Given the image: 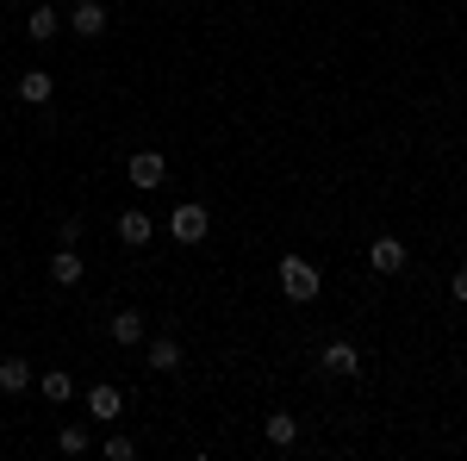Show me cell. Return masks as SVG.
Returning a JSON list of instances; mask_svg holds the SVG:
<instances>
[{
  "mask_svg": "<svg viewBox=\"0 0 467 461\" xmlns=\"http://www.w3.org/2000/svg\"><path fill=\"white\" fill-rule=\"evenodd\" d=\"M275 275H281V293H287L293 306H312V299L324 293V275L306 262V256H281V262H275Z\"/></svg>",
  "mask_w": 467,
  "mask_h": 461,
  "instance_id": "6da1fadb",
  "label": "cell"
},
{
  "mask_svg": "<svg viewBox=\"0 0 467 461\" xmlns=\"http://www.w3.org/2000/svg\"><path fill=\"white\" fill-rule=\"evenodd\" d=\"M206 231H213V213H206L200 200H187V206L169 213V237H175V244H206Z\"/></svg>",
  "mask_w": 467,
  "mask_h": 461,
  "instance_id": "7a4b0ae2",
  "label": "cell"
},
{
  "mask_svg": "<svg viewBox=\"0 0 467 461\" xmlns=\"http://www.w3.org/2000/svg\"><path fill=\"white\" fill-rule=\"evenodd\" d=\"M318 368H324V374H337V381H356V374H361L356 343H349V337H330V343H324V355H318Z\"/></svg>",
  "mask_w": 467,
  "mask_h": 461,
  "instance_id": "3957f363",
  "label": "cell"
},
{
  "mask_svg": "<svg viewBox=\"0 0 467 461\" xmlns=\"http://www.w3.org/2000/svg\"><path fill=\"white\" fill-rule=\"evenodd\" d=\"M125 175H131V187H144V194H156V187L169 181V162H162L156 150H138V156L125 162Z\"/></svg>",
  "mask_w": 467,
  "mask_h": 461,
  "instance_id": "277c9868",
  "label": "cell"
},
{
  "mask_svg": "<svg viewBox=\"0 0 467 461\" xmlns=\"http://www.w3.org/2000/svg\"><path fill=\"white\" fill-rule=\"evenodd\" d=\"M63 26H69L75 37H100L107 32V6H100V0H75V13L63 19Z\"/></svg>",
  "mask_w": 467,
  "mask_h": 461,
  "instance_id": "5b68a950",
  "label": "cell"
},
{
  "mask_svg": "<svg viewBox=\"0 0 467 461\" xmlns=\"http://www.w3.org/2000/svg\"><path fill=\"white\" fill-rule=\"evenodd\" d=\"M119 412H125V393H119V387H107V381H94V387H88V418L112 424Z\"/></svg>",
  "mask_w": 467,
  "mask_h": 461,
  "instance_id": "8992f818",
  "label": "cell"
},
{
  "mask_svg": "<svg viewBox=\"0 0 467 461\" xmlns=\"http://www.w3.org/2000/svg\"><path fill=\"white\" fill-rule=\"evenodd\" d=\"M57 32H63V13H57V0H44V6H32V13H26V37L50 44Z\"/></svg>",
  "mask_w": 467,
  "mask_h": 461,
  "instance_id": "52a82bcc",
  "label": "cell"
},
{
  "mask_svg": "<svg viewBox=\"0 0 467 461\" xmlns=\"http://www.w3.org/2000/svg\"><path fill=\"white\" fill-rule=\"evenodd\" d=\"M368 268H374V275H399V268H405V244H399V237H374Z\"/></svg>",
  "mask_w": 467,
  "mask_h": 461,
  "instance_id": "ba28073f",
  "label": "cell"
},
{
  "mask_svg": "<svg viewBox=\"0 0 467 461\" xmlns=\"http://www.w3.org/2000/svg\"><path fill=\"white\" fill-rule=\"evenodd\" d=\"M112 231H119V244H125V249H144L150 244V213H138V206H131V213L112 218Z\"/></svg>",
  "mask_w": 467,
  "mask_h": 461,
  "instance_id": "9c48e42d",
  "label": "cell"
},
{
  "mask_svg": "<svg viewBox=\"0 0 467 461\" xmlns=\"http://www.w3.org/2000/svg\"><path fill=\"white\" fill-rule=\"evenodd\" d=\"M81 275H88V262L75 256V244H63L57 256H50V281H57V287H75Z\"/></svg>",
  "mask_w": 467,
  "mask_h": 461,
  "instance_id": "30bf717a",
  "label": "cell"
},
{
  "mask_svg": "<svg viewBox=\"0 0 467 461\" xmlns=\"http://www.w3.org/2000/svg\"><path fill=\"white\" fill-rule=\"evenodd\" d=\"M262 436H268L275 449H293V443H299V418H293V412H268V418H262Z\"/></svg>",
  "mask_w": 467,
  "mask_h": 461,
  "instance_id": "8fae6325",
  "label": "cell"
},
{
  "mask_svg": "<svg viewBox=\"0 0 467 461\" xmlns=\"http://www.w3.org/2000/svg\"><path fill=\"white\" fill-rule=\"evenodd\" d=\"M50 94H57V81H50V69H26V75H19V100H26V107H44Z\"/></svg>",
  "mask_w": 467,
  "mask_h": 461,
  "instance_id": "7c38bea8",
  "label": "cell"
},
{
  "mask_svg": "<svg viewBox=\"0 0 467 461\" xmlns=\"http://www.w3.org/2000/svg\"><path fill=\"white\" fill-rule=\"evenodd\" d=\"M112 343H125V350H131V343H144V312H138V306L112 312Z\"/></svg>",
  "mask_w": 467,
  "mask_h": 461,
  "instance_id": "4fadbf2b",
  "label": "cell"
},
{
  "mask_svg": "<svg viewBox=\"0 0 467 461\" xmlns=\"http://www.w3.org/2000/svg\"><path fill=\"white\" fill-rule=\"evenodd\" d=\"M32 381H37V374H32L26 355H6V361H0V393H26Z\"/></svg>",
  "mask_w": 467,
  "mask_h": 461,
  "instance_id": "5bb4252c",
  "label": "cell"
},
{
  "mask_svg": "<svg viewBox=\"0 0 467 461\" xmlns=\"http://www.w3.org/2000/svg\"><path fill=\"white\" fill-rule=\"evenodd\" d=\"M37 393H44L50 405H69V399H75V381L63 374V368H50V374H37Z\"/></svg>",
  "mask_w": 467,
  "mask_h": 461,
  "instance_id": "9a60e30c",
  "label": "cell"
},
{
  "mask_svg": "<svg viewBox=\"0 0 467 461\" xmlns=\"http://www.w3.org/2000/svg\"><path fill=\"white\" fill-rule=\"evenodd\" d=\"M150 368H156V374H175L181 368V343L175 337H156V343H150Z\"/></svg>",
  "mask_w": 467,
  "mask_h": 461,
  "instance_id": "2e32d148",
  "label": "cell"
},
{
  "mask_svg": "<svg viewBox=\"0 0 467 461\" xmlns=\"http://www.w3.org/2000/svg\"><path fill=\"white\" fill-rule=\"evenodd\" d=\"M57 449H63V456H88V449H94V430H88V424H63Z\"/></svg>",
  "mask_w": 467,
  "mask_h": 461,
  "instance_id": "e0dca14e",
  "label": "cell"
},
{
  "mask_svg": "<svg viewBox=\"0 0 467 461\" xmlns=\"http://www.w3.org/2000/svg\"><path fill=\"white\" fill-rule=\"evenodd\" d=\"M100 456H107V461H131V456H138V443H131V436H107Z\"/></svg>",
  "mask_w": 467,
  "mask_h": 461,
  "instance_id": "ac0fdd59",
  "label": "cell"
},
{
  "mask_svg": "<svg viewBox=\"0 0 467 461\" xmlns=\"http://www.w3.org/2000/svg\"><path fill=\"white\" fill-rule=\"evenodd\" d=\"M449 293H455V306H467V268H455V275H449Z\"/></svg>",
  "mask_w": 467,
  "mask_h": 461,
  "instance_id": "d6986e66",
  "label": "cell"
}]
</instances>
